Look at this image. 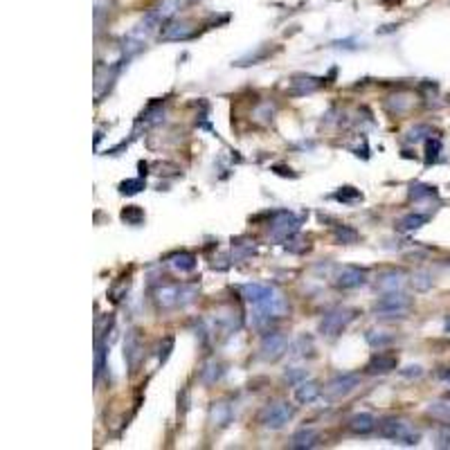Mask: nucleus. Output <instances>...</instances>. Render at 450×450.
<instances>
[{"instance_id":"obj_6","label":"nucleus","mask_w":450,"mask_h":450,"mask_svg":"<svg viewBox=\"0 0 450 450\" xmlns=\"http://www.w3.org/2000/svg\"><path fill=\"white\" fill-rule=\"evenodd\" d=\"M254 309H257L259 320H277V318H284V315L288 313V302L277 288H273V293L264 302H259Z\"/></svg>"},{"instance_id":"obj_35","label":"nucleus","mask_w":450,"mask_h":450,"mask_svg":"<svg viewBox=\"0 0 450 450\" xmlns=\"http://www.w3.org/2000/svg\"><path fill=\"white\" fill-rule=\"evenodd\" d=\"M412 286H415L417 290H428L432 286V277L428 273H415V277H412Z\"/></svg>"},{"instance_id":"obj_22","label":"nucleus","mask_w":450,"mask_h":450,"mask_svg":"<svg viewBox=\"0 0 450 450\" xmlns=\"http://www.w3.org/2000/svg\"><path fill=\"white\" fill-rule=\"evenodd\" d=\"M376 428V417L369 415V412H360V415L351 417L349 421V430L354 434H369Z\"/></svg>"},{"instance_id":"obj_11","label":"nucleus","mask_w":450,"mask_h":450,"mask_svg":"<svg viewBox=\"0 0 450 450\" xmlns=\"http://www.w3.org/2000/svg\"><path fill=\"white\" fill-rule=\"evenodd\" d=\"M405 286V273L403 271H383L376 277V290L381 293H394Z\"/></svg>"},{"instance_id":"obj_43","label":"nucleus","mask_w":450,"mask_h":450,"mask_svg":"<svg viewBox=\"0 0 450 450\" xmlns=\"http://www.w3.org/2000/svg\"><path fill=\"white\" fill-rule=\"evenodd\" d=\"M446 398H448V401H450V392H448V394H446Z\"/></svg>"},{"instance_id":"obj_2","label":"nucleus","mask_w":450,"mask_h":450,"mask_svg":"<svg viewBox=\"0 0 450 450\" xmlns=\"http://www.w3.org/2000/svg\"><path fill=\"white\" fill-rule=\"evenodd\" d=\"M410 307L412 300L401 293V290H394V293H383V297L374 304V311L379 318H403Z\"/></svg>"},{"instance_id":"obj_1","label":"nucleus","mask_w":450,"mask_h":450,"mask_svg":"<svg viewBox=\"0 0 450 450\" xmlns=\"http://www.w3.org/2000/svg\"><path fill=\"white\" fill-rule=\"evenodd\" d=\"M379 434L383 437V439L398 442V444H405V446H417L419 439H421L419 430H415L408 421L396 419V417H387V419L379 421Z\"/></svg>"},{"instance_id":"obj_13","label":"nucleus","mask_w":450,"mask_h":450,"mask_svg":"<svg viewBox=\"0 0 450 450\" xmlns=\"http://www.w3.org/2000/svg\"><path fill=\"white\" fill-rule=\"evenodd\" d=\"M398 367V358L394 354H376L372 356V360L367 362V374L376 376V374H390Z\"/></svg>"},{"instance_id":"obj_37","label":"nucleus","mask_w":450,"mask_h":450,"mask_svg":"<svg viewBox=\"0 0 450 450\" xmlns=\"http://www.w3.org/2000/svg\"><path fill=\"white\" fill-rule=\"evenodd\" d=\"M336 199H338L340 203H351V201H360L362 196H360V191L354 189V187H343V191L336 194Z\"/></svg>"},{"instance_id":"obj_29","label":"nucleus","mask_w":450,"mask_h":450,"mask_svg":"<svg viewBox=\"0 0 450 450\" xmlns=\"http://www.w3.org/2000/svg\"><path fill=\"white\" fill-rule=\"evenodd\" d=\"M392 336L390 333H385V331H367V343L374 347V349H385L387 345H392Z\"/></svg>"},{"instance_id":"obj_14","label":"nucleus","mask_w":450,"mask_h":450,"mask_svg":"<svg viewBox=\"0 0 450 450\" xmlns=\"http://www.w3.org/2000/svg\"><path fill=\"white\" fill-rule=\"evenodd\" d=\"M194 32L191 23L187 20H176V23H169L167 28H162L160 36L165 41H182V39H189Z\"/></svg>"},{"instance_id":"obj_4","label":"nucleus","mask_w":450,"mask_h":450,"mask_svg":"<svg viewBox=\"0 0 450 450\" xmlns=\"http://www.w3.org/2000/svg\"><path fill=\"white\" fill-rule=\"evenodd\" d=\"M295 417V408L288 401H275V403L266 405L261 412V423L271 430H282L284 425Z\"/></svg>"},{"instance_id":"obj_31","label":"nucleus","mask_w":450,"mask_h":450,"mask_svg":"<svg viewBox=\"0 0 450 450\" xmlns=\"http://www.w3.org/2000/svg\"><path fill=\"white\" fill-rule=\"evenodd\" d=\"M430 196H437V189L430 185H412V189H410V199H415V201L430 199Z\"/></svg>"},{"instance_id":"obj_27","label":"nucleus","mask_w":450,"mask_h":450,"mask_svg":"<svg viewBox=\"0 0 450 450\" xmlns=\"http://www.w3.org/2000/svg\"><path fill=\"white\" fill-rule=\"evenodd\" d=\"M199 297V284H180L178 288V307H189Z\"/></svg>"},{"instance_id":"obj_19","label":"nucleus","mask_w":450,"mask_h":450,"mask_svg":"<svg viewBox=\"0 0 450 450\" xmlns=\"http://www.w3.org/2000/svg\"><path fill=\"white\" fill-rule=\"evenodd\" d=\"M216 322H218V326H221L223 331L232 333V331H237L239 326H241V311L227 307V309L216 313Z\"/></svg>"},{"instance_id":"obj_18","label":"nucleus","mask_w":450,"mask_h":450,"mask_svg":"<svg viewBox=\"0 0 450 450\" xmlns=\"http://www.w3.org/2000/svg\"><path fill=\"white\" fill-rule=\"evenodd\" d=\"M320 434L315 428H300L293 437H290V448L295 450H304V448H313L318 446Z\"/></svg>"},{"instance_id":"obj_32","label":"nucleus","mask_w":450,"mask_h":450,"mask_svg":"<svg viewBox=\"0 0 450 450\" xmlns=\"http://www.w3.org/2000/svg\"><path fill=\"white\" fill-rule=\"evenodd\" d=\"M428 412H430V415H432L434 419L450 423V405H448V403H432V405L428 408Z\"/></svg>"},{"instance_id":"obj_10","label":"nucleus","mask_w":450,"mask_h":450,"mask_svg":"<svg viewBox=\"0 0 450 450\" xmlns=\"http://www.w3.org/2000/svg\"><path fill=\"white\" fill-rule=\"evenodd\" d=\"M367 284V271L358 266H343L336 275V286L340 290H354Z\"/></svg>"},{"instance_id":"obj_12","label":"nucleus","mask_w":450,"mask_h":450,"mask_svg":"<svg viewBox=\"0 0 450 450\" xmlns=\"http://www.w3.org/2000/svg\"><path fill=\"white\" fill-rule=\"evenodd\" d=\"M178 288H180V286H174V284H162V286H158V288L153 290V302H155V307L160 309V311H169V309L178 307Z\"/></svg>"},{"instance_id":"obj_3","label":"nucleus","mask_w":450,"mask_h":450,"mask_svg":"<svg viewBox=\"0 0 450 450\" xmlns=\"http://www.w3.org/2000/svg\"><path fill=\"white\" fill-rule=\"evenodd\" d=\"M354 318H356V311L354 309H345V307L333 309V311H329L322 318L320 333L326 336V338H336V336L343 333L351 322H354Z\"/></svg>"},{"instance_id":"obj_33","label":"nucleus","mask_w":450,"mask_h":450,"mask_svg":"<svg viewBox=\"0 0 450 450\" xmlns=\"http://www.w3.org/2000/svg\"><path fill=\"white\" fill-rule=\"evenodd\" d=\"M311 351H313V340L307 338V336H300L297 343L293 345V354L295 356H307V354H311Z\"/></svg>"},{"instance_id":"obj_24","label":"nucleus","mask_w":450,"mask_h":450,"mask_svg":"<svg viewBox=\"0 0 450 450\" xmlns=\"http://www.w3.org/2000/svg\"><path fill=\"white\" fill-rule=\"evenodd\" d=\"M425 223H428V214L415 212V214H408V216L401 218V221L396 223V227L401 230V232H415V230H419Z\"/></svg>"},{"instance_id":"obj_5","label":"nucleus","mask_w":450,"mask_h":450,"mask_svg":"<svg viewBox=\"0 0 450 450\" xmlns=\"http://www.w3.org/2000/svg\"><path fill=\"white\" fill-rule=\"evenodd\" d=\"M300 225H302V218L295 216L293 212H277L275 221L271 225V237L275 241H290L297 235Z\"/></svg>"},{"instance_id":"obj_21","label":"nucleus","mask_w":450,"mask_h":450,"mask_svg":"<svg viewBox=\"0 0 450 450\" xmlns=\"http://www.w3.org/2000/svg\"><path fill=\"white\" fill-rule=\"evenodd\" d=\"M225 374V369H223V365L218 362V360H208L203 365V369H201V374H199V379H201V383L203 385H216L218 381H221V376Z\"/></svg>"},{"instance_id":"obj_8","label":"nucleus","mask_w":450,"mask_h":450,"mask_svg":"<svg viewBox=\"0 0 450 450\" xmlns=\"http://www.w3.org/2000/svg\"><path fill=\"white\" fill-rule=\"evenodd\" d=\"M124 360H126L129 372H138V367L144 360V345H142L140 333L136 329L126 331V338H124Z\"/></svg>"},{"instance_id":"obj_41","label":"nucleus","mask_w":450,"mask_h":450,"mask_svg":"<svg viewBox=\"0 0 450 450\" xmlns=\"http://www.w3.org/2000/svg\"><path fill=\"white\" fill-rule=\"evenodd\" d=\"M421 374H423V369L419 367V365H410V367L401 369V376H405V379H419Z\"/></svg>"},{"instance_id":"obj_40","label":"nucleus","mask_w":450,"mask_h":450,"mask_svg":"<svg viewBox=\"0 0 450 450\" xmlns=\"http://www.w3.org/2000/svg\"><path fill=\"white\" fill-rule=\"evenodd\" d=\"M439 151H442V142L439 140H428V162H434Z\"/></svg>"},{"instance_id":"obj_20","label":"nucleus","mask_w":450,"mask_h":450,"mask_svg":"<svg viewBox=\"0 0 450 450\" xmlns=\"http://www.w3.org/2000/svg\"><path fill=\"white\" fill-rule=\"evenodd\" d=\"M318 396H320V385L315 381H302V383L295 385V401H297V403L309 405Z\"/></svg>"},{"instance_id":"obj_16","label":"nucleus","mask_w":450,"mask_h":450,"mask_svg":"<svg viewBox=\"0 0 450 450\" xmlns=\"http://www.w3.org/2000/svg\"><path fill=\"white\" fill-rule=\"evenodd\" d=\"M271 293H273V286H266V284H246V286H241V297L246 302H250L252 307H257V304L264 302Z\"/></svg>"},{"instance_id":"obj_30","label":"nucleus","mask_w":450,"mask_h":450,"mask_svg":"<svg viewBox=\"0 0 450 450\" xmlns=\"http://www.w3.org/2000/svg\"><path fill=\"white\" fill-rule=\"evenodd\" d=\"M122 221L129 225H142L144 221V212L138 208V205H129L126 210H122Z\"/></svg>"},{"instance_id":"obj_38","label":"nucleus","mask_w":450,"mask_h":450,"mask_svg":"<svg viewBox=\"0 0 450 450\" xmlns=\"http://www.w3.org/2000/svg\"><path fill=\"white\" fill-rule=\"evenodd\" d=\"M307 379H309V372H307V369L293 367V369L286 372V381L293 383V385H297V383H302V381H307Z\"/></svg>"},{"instance_id":"obj_42","label":"nucleus","mask_w":450,"mask_h":450,"mask_svg":"<svg viewBox=\"0 0 450 450\" xmlns=\"http://www.w3.org/2000/svg\"><path fill=\"white\" fill-rule=\"evenodd\" d=\"M446 331L450 333V320H446Z\"/></svg>"},{"instance_id":"obj_9","label":"nucleus","mask_w":450,"mask_h":450,"mask_svg":"<svg viewBox=\"0 0 450 450\" xmlns=\"http://www.w3.org/2000/svg\"><path fill=\"white\" fill-rule=\"evenodd\" d=\"M360 385V376L358 374H338L333 379L326 383V396L329 398H343L347 394H351Z\"/></svg>"},{"instance_id":"obj_17","label":"nucleus","mask_w":450,"mask_h":450,"mask_svg":"<svg viewBox=\"0 0 450 450\" xmlns=\"http://www.w3.org/2000/svg\"><path fill=\"white\" fill-rule=\"evenodd\" d=\"M187 3H189V0H160V3L155 5L153 14L160 18L162 23H169Z\"/></svg>"},{"instance_id":"obj_26","label":"nucleus","mask_w":450,"mask_h":450,"mask_svg":"<svg viewBox=\"0 0 450 450\" xmlns=\"http://www.w3.org/2000/svg\"><path fill=\"white\" fill-rule=\"evenodd\" d=\"M106 354H108V345L104 343L102 336H97V340H95V379H100L102 372L106 369Z\"/></svg>"},{"instance_id":"obj_39","label":"nucleus","mask_w":450,"mask_h":450,"mask_svg":"<svg viewBox=\"0 0 450 450\" xmlns=\"http://www.w3.org/2000/svg\"><path fill=\"white\" fill-rule=\"evenodd\" d=\"M172 349H174V338H165V343L160 345V354H158L160 362H167V358L172 356Z\"/></svg>"},{"instance_id":"obj_7","label":"nucleus","mask_w":450,"mask_h":450,"mask_svg":"<svg viewBox=\"0 0 450 450\" xmlns=\"http://www.w3.org/2000/svg\"><path fill=\"white\" fill-rule=\"evenodd\" d=\"M288 351V338L284 333H279V331H271V333H266L264 340H261V347H259V356L264 360H268V362H275L279 360L284 354Z\"/></svg>"},{"instance_id":"obj_28","label":"nucleus","mask_w":450,"mask_h":450,"mask_svg":"<svg viewBox=\"0 0 450 450\" xmlns=\"http://www.w3.org/2000/svg\"><path fill=\"white\" fill-rule=\"evenodd\" d=\"M333 239L338 243H356L358 241V232L349 225H336L333 230Z\"/></svg>"},{"instance_id":"obj_25","label":"nucleus","mask_w":450,"mask_h":450,"mask_svg":"<svg viewBox=\"0 0 450 450\" xmlns=\"http://www.w3.org/2000/svg\"><path fill=\"white\" fill-rule=\"evenodd\" d=\"M324 79H315V77H297L293 79V95H307V93H315L318 88H322Z\"/></svg>"},{"instance_id":"obj_36","label":"nucleus","mask_w":450,"mask_h":450,"mask_svg":"<svg viewBox=\"0 0 450 450\" xmlns=\"http://www.w3.org/2000/svg\"><path fill=\"white\" fill-rule=\"evenodd\" d=\"M140 189H144V180H142V178L124 180V182L119 185V191H122V194H129V196H131V194H138Z\"/></svg>"},{"instance_id":"obj_34","label":"nucleus","mask_w":450,"mask_h":450,"mask_svg":"<svg viewBox=\"0 0 450 450\" xmlns=\"http://www.w3.org/2000/svg\"><path fill=\"white\" fill-rule=\"evenodd\" d=\"M434 446L437 448H450V423L442 425V428L434 432Z\"/></svg>"},{"instance_id":"obj_15","label":"nucleus","mask_w":450,"mask_h":450,"mask_svg":"<svg viewBox=\"0 0 450 450\" xmlns=\"http://www.w3.org/2000/svg\"><path fill=\"white\" fill-rule=\"evenodd\" d=\"M230 421H232V405H227L225 401H218V403H214L212 410H210V423H212V428L221 430V428H225Z\"/></svg>"},{"instance_id":"obj_23","label":"nucleus","mask_w":450,"mask_h":450,"mask_svg":"<svg viewBox=\"0 0 450 450\" xmlns=\"http://www.w3.org/2000/svg\"><path fill=\"white\" fill-rule=\"evenodd\" d=\"M169 266H172L176 273H191L196 268V257H194L191 252H176L169 257Z\"/></svg>"}]
</instances>
